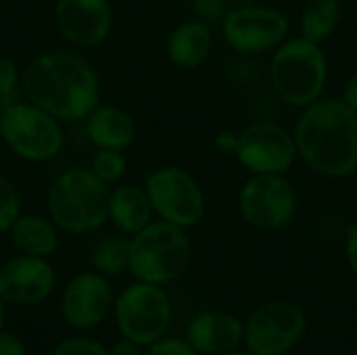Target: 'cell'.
Listing matches in <instances>:
<instances>
[{"mask_svg": "<svg viewBox=\"0 0 357 355\" xmlns=\"http://www.w3.org/2000/svg\"><path fill=\"white\" fill-rule=\"evenodd\" d=\"M224 355H255V354H251V352L243 345V347H236V349H232V352H228V354H224Z\"/></svg>", "mask_w": 357, "mask_h": 355, "instance_id": "34", "label": "cell"}, {"mask_svg": "<svg viewBox=\"0 0 357 355\" xmlns=\"http://www.w3.org/2000/svg\"><path fill=\"white\" fill-rule=\"evenodd\" d=\"M341 2L339 0H310L299 15V36L324 44L341 25Z\"/></svg>", "mask_w": 357, "mask_h": 355, "instance_id": "21", "label": "cell"}, {"mask_svg": "<svg viewBox=\"0 0 357 355\" xmlns=\"http://www.w3.org/2000/svg\"><path fill=\"white\" fill-rule=\"evenodd\" d=\"M328 82V59L322 44L301 36L287 38L272 54L270 84L289 107L303 109L322 98Z\"/></svg>", "mask_w": 357, "mask_h": 355, "instance_id": "4", "label": "cell"}, {"mask_svg": "<svg viewBox=\"0 0 357 355\" xmlns=\"http://www.w3.org/2000/svg\"><path fill=\"white\" fill-rule=\"evenodd\" d=\"M15 249L23 255L50 257L59 249V228L50 218L21 213L8 230Z\"/></svg>", "mask_w": 357, "mask_h": 355, "instance_id": "20", "label": "cell"}, {"mask_svg": "<svg viewBox=\"0 0 357 355\" xmlns=\"http://www.w3.org/2000/svg\"><path fill=\"white\" fill-rule=\"evenodd\" d=\"M230 2L228 0H192V13L195 19L213 25V23H222L224 17L230 10Z\"/></svg>", "mask_w": 357, "mask_h": 355, "instance_id": "27", "label": "cell"}, {"mask_svg": "<svg viewBox=\"0 0 357 355\" xmlns=\"http://www.w3.org/2000/svg\"><path fill=\"white\" fill-rule=\"evenodd\" d=\"M345 259H347V266H349L354 278L357 280V224L349 230V234L345 239Z\"/></svg>", "mask_w": 357, "mask_h": 355, "instance_id": "31", "label": "cell"}, {"mask_svg": "<svg viewBox=\"0 0 357 355\" xmlns=\"http://www.w3.org/2000/svg\"><path fill=\"white\" fill-rule=\"evenodd\" d=\"M0 2H4V0H0Z\"/></svg>", "mask_w": 357, "mask_h": 355, "instance_id": "38", "label": "cell"}, {"mask_svg": "<svg viewBox=\"0 0 357 355\" xmlns=\"http://www.w3.org/2000/svg\"><path fill=\"white\" fill-rule=\"evenodd\" d=\"M90 169L107 186H115L128 174V159H126L123 151L96 149V153L90 159Z\"/></svg>", "mask_w": 357, "mask_h": 355, "instance_id": "23", "label": "cell"}, {"mask_svg": "<svg viewBox=\"0 0 357 355\" xmlns=\"http://www.w3.org/2000/svg\"><path fill=\"white\" fill-rule=\"evenodd\" d=\"M299 209V197L287 174H251L238 190L243 220L261 232L287 228Z\"/></svg>", "mask_w": 357, "mask_h": 355, "instance_id": "9", "label": "cell"}, {"mask_svg": "<svg viewBox=\"0 0 357 355\" xmlns=\"http://www.w3.org/2000/svg\"><path fill=\"white\" fill-rule=\"evenodd\" d=\"M142 355H199L186 339L180 337H161L159 341L144 347Z\"/></svg>", "mask_w": 357, "mask_h": 355, "instance_id": "28", "label": "cell"}, {"mask_svg": "<svg viewBox=\"0 0 357 355\" xmlns=\"http://www.w3.org/2000/svg\"><path fill=\"white\" fill-rule=\"evenodd\" d=\"M341 98L357 113V71L345 82V88H343V96Z\"/></svg>", "mask_w": 357, "mask_h": 355, "instance_id": "33", "label": "cell"}, {"mask_svg": "<svg viewBox=\"0 0 357 355\" xmlns=\"http://www.w3.org/2000/svg\"><path fill=\"white\" fill-rule=\"evenodd\" d=\"M213 36L207 23L199 19L176 25L165 40L167 59L180 69H197L211 56Z\"/></svg>", "mask_w": 357, "mask_h": 355, "instance_id": "19", "label": "cell"}, {"mask_svg": "<svg viewBox=\"0 0 357 355\" xmlns=\"http://www.w3.org/2000/svg\"><path fill=\"white\" fill-rule=\"evenodd\" d=\"M293 136L299 159L314 174L343 180L357 172V113L343 98L303 107Z\"/></svg>", "mask_w": 357, "mask_h": 355, "instance_id": "2", "label": "cell"}, {"mask_svg": "<svg viewBox=\"0 0 357 355\" xmlns=\"http://www.w3.org/2000/svg\"><path fill=\"white\" fill-rule=\"evenodd\" d=\"M184 339L199 355H224L245 345V322L228 312H201L188 322Z\"/></svg>", "mask_w": 357, "mask_h": 355, "instance_id": "16", "label": "cell"}, {"mask_svg": "<svg viewBox=\"0 0 357 355\" xmlns=\"http://www.w3.org/2000/svg\"><path fill=\"white\" fill-rule=\"evenodd\" d=\"M307 316L284 299L268 301L245 320V347L255 355H287L305 337Z\"/></svg>", "mask_w": 357, "mask_h": 355, "instance_id": "10", "label": "cell"}, {"mask_svg": "<svg viewBox=\"0 0 357 355\" xmlns=\"http://www.w3.org/2000/svg\"><path fill=\"white\" fill-rule=\"evenodd\" d=\"M52 355H109V349L90 337H67L54 345Z\"/></svg>", "mask_w": 357, "mask_h": 355, "instance_id": "26", "label": "cell"}, {"mask_svg": "<svg viewBox=\"0 0 357 355\" xmlns=\"http://www.w3.org/2000/svg\"><path fill=\"white\" fill-rule=\"evenodd\" d=\"M113 316L123 339L146 347L165 337L172 324V301L163 287L134 280L115 297Z\"/></svg>", "mask_w": 357, "mask_h": 355, "instance_id": "8", "label": "cell"}, {"mask_svg": "<svg viewBox=\"0 0 357 355\" xmlns=\"http://www.w3.org/2000/svg\"><path fill=\"white\" fill-rule=\"evenodd\" d=\"M0 355H27V347L17 335L0 331Z\"/></svg>", "mask_w": 357, "mask_h": 355, "instance_id": "29", "label": "cell"}, {"mask_svg": "<svg viewBox=\"0 0 357 355\" xmlns=\"http://www.w3.org/2000/svg\"><path fill=\"white\" fill-rule=\"evenodd\" d=\"M153 211L159 220L178 228H195L203 222L207 199L199 180L180 165H161L144 176Z\"/></svg>", "mask_w": 357, "mask_h": 355, "instance_id": "7", "label": "cell"}, {"mask_svg": "<svg viewBox=\"0 0 357 355\" xmlns=\"http://www.w3.org/2000/svg\"><path fill=\"white\" fill-rule=\"evenodd\" d=\"M23 98L42 107L63 123L84 121L100 105V82L90 61L71 50L40 52L21 73Z\"/></svg>", "mask_w": 357, "mask_h": 355, "instance_id": "1", "label": "cell"}, {"mask_svg": "<svg viewBox=\"0 0 357 355\" xmlns=\"http://www.w3.org/2000/svg\"><path fill=\"white\" fill-rule=\"evenodd\" d=\"M230 2V6L234 8V6H247V4H253V2H257V0H228Z\"/></svg>", "mask_w": 357, "mask_h": 355, "instance_id": "35", "label": "cell"}, {"mask_svg": "<svg viewBox=\"0 0 357 355\" xmlns=\"http://www.w3.org/2000/svg\"><path fill=\"white\" fill-rule=\"evenodd\" d=\"M56 287V272L46 257L15 255L0 266V297L4 303L31 308L44 303Z\"/></svg>", "mask_w": 357, "mask_h": 355, "instance_id": "14", "label": "cell"}, {"mask_svg": "<svg viewBox=\"0 0 357 355\" xmlns=\"http://www.w3.org/2000/svg\"><path fill=\"white\" fill-rule=\"evenodd\" d=\"M236 142H238V132H232V130H222L215 136V149L222 155H234Z\"/></svg>", "mask_w": 357, "mask_h": 355, "instance_id": "30", "label": "cell"}, {"mask_svg": "<svg viewBox=\"0 0 357 355\" xmlns=\"http://www.w3.org/2000/svg\"><path fill=\"white\" fill-rule=\"evenodd\" d=\"M2 142L23 161L46 163L65 146L63 121L29 100H17L0 111Z\"/></svg>", "mask_w": 357, "mask_h": 355, "instance_id": "6", "label": "cell"}, {"mask_svg": "<svg viewBox=\"0 0 357 355\" xmlns=\"http://www.w3.org/2000/svg\"><path fill=\"white\" fill-rule=\"evenodd\" d=\"M4 326V299L0 297V331Z\"/></svg>", "mask_w": 357, "mask_h": 355, "instance_id": "36", "label": "cell"}, {"mask_svg": "<svg viewBox=\"0 0 357 355\" xmlns=\"http://www.w3.org/2000/svg\"><path fill=\"white\" fill-rule=\"evenodd\" d=\"M142 347L138 345V343H134V341H130V339H119L117 343H113V347L109 349V355H142Z\"/></svg>", "mask_w": 357, "mask_h": 355, "instance_id": "32", "label": "cell"}, {"mask_svg": "<svg viewBox=\"0 0 357 355\" xmlns=\"http://www.w3.org/2000/svg\"><path fill=\"white\" fill-rule=\"evenodd\" d=\"M111 0H54V23L59 33L77 48L102 44L113 29Z\"/></svg>", "mask_w": 357, "mask_h": 355, "instance_id": "15", "label": "cell"}, {"mask_svg": "<svg viewBox=\"0 0 357 355\" xmlns=\"http://www.w3.org/2000/svg\"><path fill=\"white\" fill-rule=\"evenodd\" d=\"M226 44L241 54H261L276 50L291 29L289 17L268 4H247L228 10L220 23Z\"/></svg>", "mask_w": 357, "mask_h": 355, "instance_id": "11", "label": "cell"}, {"mask_svg": "<svg viewBox=\"0 0 357 355\" xmlns=\"http://www.w3.org/2000/svg\"><path fill=\"white\" fill-rule=\"evenodd\" d=\"M234 157L249 174H287L299 159L293 132L274 121H253L238 130Z\"/></svg>", "mask_w": 357, "mask_h": 355, "instance_id": "12", "label": "cell"}, {"mask_svg": "<svg viewBox=\"0 0 357 355\" xmlns=\"http://www.w3.org/2000/svg\"><path fill=\"white\" fill-rule=\"evenodd\" d=\"M115 295L107 276L90 270L69 278L61 293L59 312L73 331H92L113 312Z\"/></svg>", "mask_w": 357, "mask_h": 355, "instance_id": "13", "label": "cell"}, {"mask_svg": "<svg viewBox=\"0 0 357 355\" xmlns=\"http://www.w3.org/2000/svg\"><path fill=\"white\" fill-rule=\"evenodd\" d=\"M109 192L90 167H71L59 174L46 192V211L67 234H90L109 222Z\"/></svg>", "mask_w": 357, "mask_h": 355, "instance_id": "3", "label": "cell"}, {"mask_svg": "<svg viewBox=\"0 0 357 355\" xmlns=\"http://www.w3.org/2000/svg\"><path fill=\"white\" fill-rule=\"evenodd\" d=\"M130 264V236L123 232L100 239L90 251V266L102 276H119Z\"/></svg>", "mask_w": 357, "mask_h": 355, "instance_id": "22", "label": "cell"}, {"mask_svg": "<svg viewBox=\"0 0 357 355\" xmlns=\"http://www.w3.org/2000/svg\"><path fill=\"white\" fill-rule=\"evenodd\" d=\"M84 132L96 149L128 151L138 136L134 117L115 105H96L84 119Z\"/></svg>", "mask_w": 357, "mask_h": 355, "instance_id": "17", "label": "cell"}, {"mask_svg": "<svg viewBox=\"0 0 357 355\" xmlns=\"http://www.w3.org/2000/svg\"><path fill=\"white\" fill-rule=\"evenodd\" d=\"M109 222L128 236H134L155 220L144 184H117L109 192Z\"/></svg>", "mask_w": 357, "mask_h": 355, "instance_id": "18", "label": "cell"}, {"mask_svg": "<svg viewBox=\"0 0 357 355\" xmlns=\"http://www.w3.org/2000/svg\"><path fill=\"white\" fill-rule=\"evenodd\" d=\"M190 262L192 245L184 228L153 220L146 228L130 236L128 272L134 280L165 287L182 278Z\"/></svg>", "mask_w": 357, "mask_h": 355, "instance_id": "5", "label": "cell"}, {"mask_svg": "<svg viewBox=\"0 0 357 355\" xmlns=\"http://www.w3.org/2000/svg\"><path fill=\"white\" fill-rule=\"evenodd\" d=\"M0 144H2V136H0Z\"/></svg>", "mask_w": 357, "mask_h": 355, "instance_id": "37", "label": "cell"}, {"mask_svg": "<svg viewBox=\"0 0 357 355\" xmlns=\"http://www.w3.org/2000/svg\"><path fill=\"white\" fill-rule=\"evenodd\" d=\"M21 73L13 59L0 56V111L21 100Z\"/></svg>", "mask_w": 357, "mask_h": 355, "instance_id": "25", "label": "cell"}, {"mask_svg": "<svg viewBox=\"0 0 357 355\" xmlns=\"http://www.w3.org/2000/svg\"><path fill=\"white\" fill-rule=\"evenodd\" d=\"M21 216V192L13 180L0 174V234H6Z\"/></svg>", "mask_w": 357, "mask_h": 355, "instance_id": "24", "label": "cell"}]
</instances>
